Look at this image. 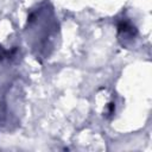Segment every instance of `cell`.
Segmentation results:
<instances>
[{"label": "cell", "mask_w": 152, "mask_h": 152, "mask_svg": "<svg viewBox=\"0 0 152 152\" xmlns=\"http://www.w3.org/2000/svg\"><path fill=\"white\" fill-rule=\"evenodd\" d=\"M118 30L120 33H124V34H129V36H133V33H135V27L132 26L127 21H121L119 25H118Z\"/></svg>", "instance_id": "obj_1"}]
</instances>
